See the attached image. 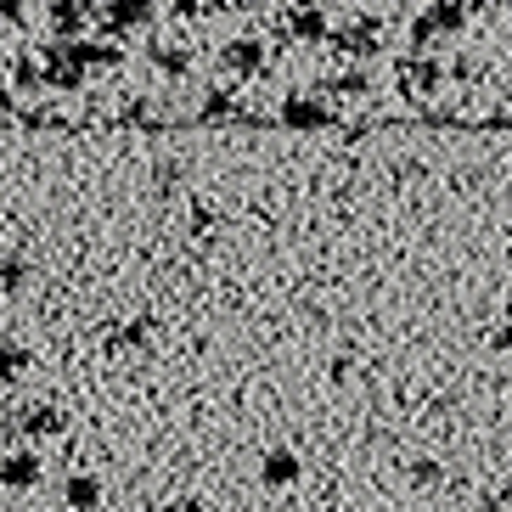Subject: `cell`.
I'll list each match as a JSON object with an SVG mask.
<instances>
[{
    "label": "cell",
    "instance_id": "3",
    "mask_svg": "<svg viewBox=\"0 0 512 512\" xmlns=\"http://www.w3.org/2000/svg\"><path fill=\"white\" fill-rule=\"evenodd\" d=\"M411 479H417V484H434L439 467H434V462H417V467H411Z\"/></svg>",
    "mask_w": 512,
    "mask_h": 512
},
{
    "label": "cell",
    "instance_id": "2",
    "mask_svg": "<svg viewBox=\"0 0 512 512\" xmlns=\"http://www.w3.org/2000/svg\"><path fill=\"white\" fill-rule=\"evenodd\" d=\"M6 484H34V462H29V456L6 462Z\"/></svg>",
    "mask_w": 512,
    "mask_h": 512
},
{
    "label": "cell",
    "instance_id": "1",
    "mask_svg": "<svg viewBox=\"0 0 512 512\" xmlns=\"http://www.w3.org/2000/svg\"><path fill=\"white\" fill-rule=\"evenodd\" d=\"M293 479H299V456H287V451L265 456V484H271V490H282V484H293Z\"/></svg>",
    "mask_w": 512,
    "mask_h": 512
}]
</instances>
